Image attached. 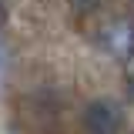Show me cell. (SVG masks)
<instances>
[{
	"label": "cell",
	"mask_w": 134,
	"mask_h": 134,
	"mask_svg": "<svg viewBox=\"0 0 134 134\" xmlns=\"http://www.w3.org/2000/svg\"><path fill=\"white\" fill-rule=\"evenodd\" d=\"M84 124L91 134H117L124 124V114L114 100H91L84 111Z\"/></svg>",
	"instance_id": "obj_1"
},
{
	"label": "cell",
	"mask_w": 134,
	"mask_h": 134,
	"mask_svg": "<svg viewBox=\"0 0 134 134\" xmlns=\"http://www.w3.org/2000/svg\"><path fill=\"white\" fill-rule=\"evenodd\" d=\"M100 40H104V47L111 50L114 57H131L134 54V24L131 20H117V24H107L104 34H100Z\"/></svg>",
	"instance_id": "obj_2"
},
{
	"label": "cell",
	"mask_w": 134,
	"mask_h": 134,
	"mask_svg": "<svg viewBox=\"0 0 134 134\" xmlns=\"http://www.w3.org/2000/svg\"><path fill=\"white\" fill-rule=\"evenodd\" d=\"M3 64H7V60H3V47H0V70H3Z\"/></svg>",
	"instance_id": "obj_3"
},
{
	"label": "cell",
	"mask_w": 134,
	"mask_h": 134,
	"mask_svg": "<svg viewBox=\"0 0 134 134\" xmlns=\"http://www.w3.org/2000/svg\"><path fill=\"white\" fill-rule=\"evenodd\" d=\"M0 10H3V0H0Z\"/></svg>",
	"instance_id": "obj_4"
}]
</instances>
